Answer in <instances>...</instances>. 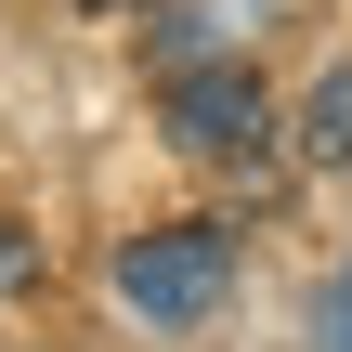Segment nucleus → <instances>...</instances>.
<instances>
[{"instance_id": "5", "label": "nucleus", "mask_w": 352, "mask_h": 352, "mask_svg": "<svg viewBox=\"0 0 352 352\" xmlns=\"http://www.w3.org/2000/svg\"><path fill=\"white\" fill-rule=\"evenodd\" d=\"M26 287H39V235L0 209V300H26Z\"/></svg>"}, {"instance_id": "1", "label": "nucleus", "mask_w": 352, "mask_h": 352, "mask_svg": "<svg viewBox=\"0 0 352 352\" xmlns=\"http://www.w3.org/2000/svg\"><path fill=\"white\" fill-rule=\"evenodd\" d=\"M222 287H235V235L222 222H157V235L118 248V300L144 327H196V314H222Z\"/></svg>"}, {"instance_id": "3", "label": "nucleus", "mask_w": 352, "mask_h": 352, "mask_svg": "<svg viewBox=\"0 0 352 352\" xmlns=\"http://www.w3.org/2000/svg\"><path fill=\"white\" fill-rule=\"evenodd\" d=\"M261 13L274 0H144V39H157V65H209V52H248Z\"/></svg>"}, {"instance_id": "7", "label": "nucleus", "mask_w": 352, "mask_h": 352, "mask_svg": "<svg viewBox=\"0 0 352 352\" xmlns=\"http://www.w3.org/2000/svg\"><path fill=\"white\" fill-rule=\"evenodd\" d=\"M65 13H91V26H118V13H144V0H65Z\"/></svg>"}, {"instance_id": "6", "label": "nucleus", "mask_w": 352, "mask_h": 352, "mask_svg": "<svg viewBox=\"0 0 352 352\" xmlns=\"http://www.w3.org/2000/svg\"><path fill=\"white\" fill-rule=\"evenodd\" d=\"M314 340H327V352H352V274L327 287V314H314Z\"/></svg>"}, {"instance_id": "4", "label": "nucleus", "mask_w": 352, "mask_h": 352, "mask_svg": "<svg viewBox=\"0 0 352 352\" xmlns=\"http://www.w3.org/2000/svg\"><path fill=\"white\" fill-rule=\"evenodd\" d=\"M300 157H314V170H352V65H327V78L300 91Z\"/></svg>"}, {"instance_id": "2", "label": "nucleus", "mask_w": 352, "mask_h": 352, "mask_svg": "<svg viewBox=\"0 0 352 352\" xmlns=\"http://www.w3.org/2000/svg\"><path fill=\"white\" fill-rule=\"evenodd\" d=\"M157 118H170V144H183V157H209V170H248V157L274 144V104H261L248 52H209V65H170Z\"/></svg>"}]
</instances>
